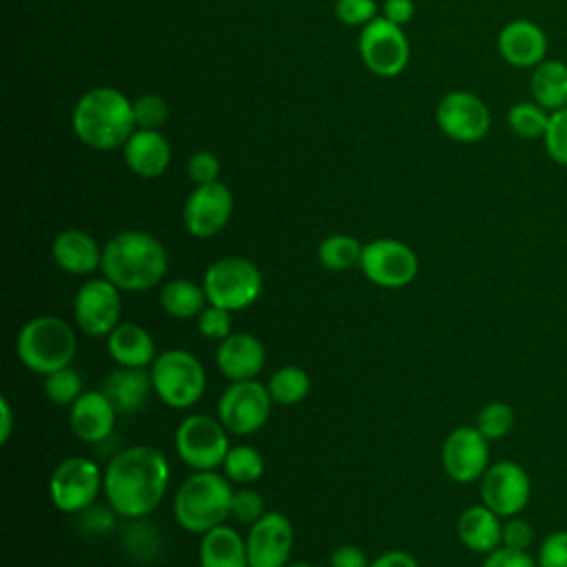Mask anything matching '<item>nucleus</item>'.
I'll use <instances>...</instances> for the list:
<instances>
[{"label": "nucleus", "instance_id": "nucleus-1", "mask_svg": "<svg viewBox=\"0 0 567 567\" xmlns=\"http://www.w3.org/2000/svg\"><path fill=\"white\" fill-rule=\"evenodd\" d=\"M171 483V465L153 445H128L104 467V498L120 518L153 514Z\"/></svg>", "mask_w": 567, "mask_h": 567}, {"label": "nucleus", "instance_id": "nucleus-2", "mask_svg": "<svg viewBox=\"0 0 567 567\" xmlns=\"http://www.w3.org/2000/svg\"><path fill=\"white\" fill-rule=\"evenodd\" d=\"M100 270L122 292H142L164 279L168 255L155 235L133 228L120 230L104 244Z\"/></svg>", "mask_w": 567, "mask_h": 567}, {"label": "nucleus", "instance_id": "nucleus-3", "mask_svg": "<svg viewBox=\"0 0 567 567\" xmlns=\"http://www.w3.org/2000/svg\"><path fill=\"white\" fill-rule=\"evenodd\" d=\"M71 126L82 144L95 151H113L133 135V102L113 86H95L80 95L73 106Z\"/></svg>", "mask_w": 567, "mask_h": 567}, {"label": "nucleus", "instance_id": "nucleus-4", "mask_svg": "<svg viewBox=\"0 0 567 567\" xmlns=\"http://www.w3.org/2000/svg\"><path fill=\"white\" fill-rule=\"evenodd\" d=\"M233 487L230 481L215 470L188 474L175 492L173 516L177 525L190 534H206L230 516Z\"/></svg>", "mask_w": 567, "mask_h": 567}, {"label": "nucleus", "instance_id": "nucleus-5", "mask_svg": "<svg viewBox=\"0 0 567 567\" xmlns=\"http://www.w3.org/2000/svg\"><path fill=\"white\" fill-rule=\"evenodd\" d=\"M78 350V337L69 321L53 315H38L22 323L16 337L20 363L35 374H51L71 365Z\"/></svg>", "mask_w": 567, "mask_h": 567}, {"label": "nucleus", "instance_id": "nucleus-6", "mask_svg": "<svg viewBox=\"0 0 567 567\" xmlns=\"http://www.w3.org/2000/svg\"><path fill=\"white\" fill-rule=\"evenodd\" d=\"M148 370L153 379V394L173 410L193 408L206 392V370L188 350H164Z\"/></svg>", "mask_w": 567, "mask_h": 567}, {"label": "nucleus", "instance_id": "nucleus-7", "mask_svg": "<svg viewBox=\"0 0 567 567\" xmlns=\"http://www.w3.org/2000/svg\"><path fill=\"white\" fill-rule=\"evenodd\" d=\"M202 286L208 303L235 312L252 306L261 297L264 275L250 259L228 255L206 268Z\"/></svg>", "mask_w": 567, "mask_h": 567}, {"label": "nucleus", "instance_id": "nucleus-8", "mask_svg": "<svg viewBox=\"0 0 567 567\" xmlns=\"http://www.w3.org/2000/svg\"><path fill=\"white\" fill-rule=\"evenodd\" d=\"M175 450L193 472L217 470L230 450L228 430L210 414H188L175 430Z\"/></svg>", "mask_w": 567, "mask_h": 567}, {"label": "nucleus", "instance_id": "nucleus-9", "mask_svg": "<svg viewBox=\"0 0 567 567\" xmlns=\"http://www.w3.org/2000/svg\"><path fill=\"white\" fill-rule=\"evenodd\" d=\"M104 489V470L89 456H69L49 476V498L64 514L91 507Z\"/></svg>", "mask_w": 567, "mask_h": 567}, {"label": "nucleus", "instance_id": "nucleus-10", "mask_svg": "<svg viewBox=\"0 0 567 567\" xmlns=\"http://www.w3.org/2000/svg\"><path fill=\"white\" fill-rule=\"evenodd\" d=\"M272 399L266 383L257 379L230 381L217 401V419L228 434L248 436L259 432L270 416Z\"/></svg>", "mask_w": 567, "mask_h": 567}, {"label": "nucleus", "instance_id": "nucleus-11", "mask_svg": "<svg viewBox=\"0 0 567 567\" xmlns=\"http://www.w3.org/2000/svg\"><path fill=\"white\" fill-rule=\"evenodd\" d=\"M359 268L368 281L379 288H405L419 275V257L416 252L390 237H379L363 244Z\"/></svg>", "mask_w": 567, "mask_h": 567}, {"label": "nucleus", "instance_id": "nucleus-12", "mask_svg": "<svg viewBox=\"0 0 567 567\" xmlns=\"http://www.w3.org/2000/svg\"><path fill=\"white\" fill-rule=\"evenodd\" d=\"M73 321L89 337H109L122 321V290L106 277H89L73 297Z\"/></svg>", "mask_w": 567, "mask_h": 567}, {"label": "nucleus", "instance_id": "nucleus-13", "mask_svg": "<svg viewBox=\"0 0 567 567\" xmlns=\"http://www.w3.org/2000/svg\"><path fill=\"white\" fill-rule=\"evenodd\" d=\"M359 53L374 75L396 78L408 66L410 44L399 24H392L385 18H374L359 35Z\"/></svg>", "mask_w": 567, "mask_h": 567}, {"label": "nucleus", "instance_id": "nucleus-14", "mask_svg": "<svg viewBox=\"0 0 567 567\" xmlns=\"http://www.w3.org/2000/svg\"><path fill=\"white\" fill-rule=\"evenodd\" d=\"M532 496V481L516 461L492 463L481 476V503L501 518L518 516Z\"/></svg>", "mask_w": 567, "mask_h": 567}, {"label": "nucleus", "instance_id": "nucleus-15", "mask_svg": "<svg viewBox=\"0 0 567 567\" xmlns=\"http://www.w3.org/2000/svg\"><path fill=\"white\" fill-rule=\"evenodd\" d=\"M436 124L454 142L474 144L489 131L487 104L470 91H450L436 104Z\"/></svg>", "mask_w": 567, "mask_h": 567}, {"label": "nucleus", "instance_id": "nucleus-16", "mask_svg": "<svg viewBox=\"0 0 567 567\" xmlns=\"http://www.w3.org/2000/svg\"><path fill=\"white\" fill-rule=\"evenodd\" d=\"M441 463L454 483L481 481L489 467V441L476 425H458L443 441Z\"/></svg>", "mask_w": 567, "mask_h": 567}, {"label": "nucleus", "instance_id": "nucleus-17", "mask_svg": "<svg viewBox=\"0 0 567 567\" xmlns=\"http://www.w3.org/2000/svg\"><path fill=\"white\" fill-rule=\"evenodd\" d=\"M233 215V195L226 184L210 182L199 184L190 190L184 202L182 219L186 230L197 239L215 237L219 230L226 228Z\"/></svg>", "mask_w": 567, "mask_h": 567}, {"label": "nucleus", "instance_id": "nucleus-18", "mask_svg": "<svg viewBox=\"0 0 567 567\" xmlns=\"http://www.w3.org/2000/svg\"><path fill=\"white\" fill-rule=\"evenodd\" d=\"M295 543L292 523L281 512H266L248 527L246 551L250 567H286Z\"/></svg>", "mask_w": 567, "mask_h": 567}, {"label": "nucleus", "instance_id": "nucleus-19", "mask_svg": "<svg viewBox=\"0 0 567 567\" xmlns=\"http://www.w3.org/2000/svg\"><path fill=\"white\" fill-rule=\"evenodd\" d=\"M117 421V410L109 401V396L100 390H84L75 403L69 408V425L73 434L89 445L104 443Z\"/></svg>", "mask_w": 567, "mask_h": 567}, {"label": "nucleus", "instance_id": "nucleus-20", "mask_svg": "<svg viewBox=\"0 0 567 567\" xmlns=\"http://www.w3.org/2000/svg\"><path fill=\"white\" fill-rule=\"evenodd\" d=\"M215 363L228 381H248L264 370L266 348L250 332H230L217 343Z\"/></svg>", "mask_w": 567, "mask_h": 567}, {"label": "nucleus", "instance_id": "nucleus-21", "mask_svg": "<svg viewBox=\"0 0 567 567\" xmlns=\"http://www.w3.org/2000/svg\"><path fill=\"white\" fill-rule=\"evenodd\" d=\"M498 53L512 66H538L547 55V35L527 18L512 20L498 33Z\"/></svg>", "mask_w": 567, "mask_h": 567}, {"label": "nucleus", "instance_id": "nucleus-22", "mask_svg": "<svg viewBox=\"0 0 567 567\" xmlns=\"http://www.w3.org/2000/svg\"><path fill=\"white\" fill-rule=\"evenodd\" d=\"M51 257L62 272L73 277H89L102 266V248L80 228L58 233L51 244Z\"/></svg>", "mask_w": 567, "mask_h": 567}, {"label": "nucleus", "instance_id": "nucleus-23", "mask_svg": "<svg viewBox=\"0 0 567 567\" xmlns=\"http://www.w3.org/2000/svg\"><path fill=\"white\" fill-rule=\"evenodd\" d=\"M106 350L122 368H151L157 359L155 339L135 321H120L106 337Z\"/></svg>", "mask_w": 567, "mask_h": 567}, {"label": "nucleus", "instance_id": "nucleus-24", "mask_svg": "<svg viewBox=\"0 0 567 567\" xmlns=\"http://www.w3.org/2000/svg\"><path fill=\"white\" fill-rule=\"evenodd\" d=\"M102 392L109 396L117 414H135L146 405L153 392L151 370L117 365L113 372L104 377Z\"/></svg>", "mask_w": 567, "mask_h": 567}, {"label": "nucleus", "instance_id": "nucleus-25", "mask_svg": "<svg viewBox=\"0 0 567 567\" xmlns=\"http://www.w3.org/2000/svg\"><path fill=\"white\" fill-rule=\"evenodd\" d=\"M122 148L126 166L140 177H159L171 164V146L155 128H135Z\"/></svg>", "mask_w": 567, "mask_h": 567}, {"label": "nucleus", "instance_id": "nucleus-26", "mask_svg": "<svg viewBox=\"0 0 567 567\" xmlns=\"http://www.w3.org/2000/svg\"><path fill=\"white\" fill-rule=\"evenodd\" d=\"M458 540L474 554H489L503 545V518L487 505H470L456 520Z\"/></svg>", "mask_w": 567, "mask_h": 567}, {"label": "nucleus", "instance_id": "nucleus-27", "mask_svg": "<svg viewBox=\"0 0 567 567\" xmlns=\"http://www.w3.org/2000/svg\"><path fill=\"white\" fill-rule=\"evenodd\" d=\"M199 567H250L246 536L226 523L202 534Z\"/></svg>", "mask_w": 567, "mask_h": 567}, {"label": "nucleus", "instance_id": "nucleus-28", "mask_svg": "<svg viewBox=\"0 0 567 567\" xmlns=\"http://www.w3.org/2000/svg\"><path fill=\"white\" fill-rule=\"evenodd\" d=\"M529 86L534 102L545 111L554 113L567 106V64L558 60H543L534 66Z\"/></svg>", "mask_w": 567, "mask_h": 567}, {"label": "nucleus", "instance_id": "nucleus-29", "mask_svg": "<svg viewBox=\"0 0 567 567\" xmlns=\"http://www.w3.org/2000/svg\"><path fill=\"white\" fill-rule=\"evenodd\" d=\"M159 306L173 319H197L208 306V297L202 284L177 277L162 286Z\"/></svg>", "mask_w": 567, "mask_h": 567}, {"label": "nucleus", "instance_id": "nucleus-30", "mask_svg": "<svg viewBox=\"0 0 567 567\" xmlns=\"http://www.w3.org/2000/svg\"><path fill=\"white\" fill-rule=\"evenodd\" d=\"M361 252H363V244L357 237L343 235V233L328 235L317 246L319 264L332 272H343L359 266Z\"/></svg>", "mask_w": 567, "mask_h": 567}, {"label": "nucleus", "instance_id": "nucleus-31", "mask_svg": "<svg viewBox=\"0 0 567 567\" xmlns=\"http://www.w3.org/2000/svg\"><path fill=\"white\" fill-rule=\"evenodd\" d=\"M272 403L277 405H297L310 392V377L299 365H281L266 381Z\"/></svg>", "mask_w": 567, "mask_h": 567}, {"label": "nucleus", "instance_id": "nucleus-32", "mask_svg": "<svg viewBox=\"0 0 567 567\" xmlns=\"http://www.w3.org/2000/svg\"><path fill=\"white\" fill-rule=\"evenodd\" d=\"M264 470H266L264 456L252 445H230L221 463V474L233 485H252L255 481L261 478Z\"/></svg>", "mask_w": 567, "mask_h": 567}, {"label": "nucleus", "instance_id": "nucleus-33", "mask_svg": "<svg viewBox=\"0 0 567 567\" xmlns=\"http://www.w3.org/2000/svg\"><path fill=\"white\" fill-rule=\"evenodd\" d=\"M507 124L518 137L538 140V137H545V131L549 124V111H545L536 102H516L507 111Z\"/></svg>", "mask_w": 567, "mask_h": 567}, {"label": "nucleus", "instance_id": "nucleus-34", "mask_svg": "<svg viewBox=\"0 0 567 567\" xmlns=\"http://www.w3.org/2000/svg\"><path fill=\"white\" fill-rule=\"evenodd\" d=\"M42 390L51 403L71 408L75 403V399L84 392V385H82L80 372L73 365H64L44 377Z\"/></svg>", "mask_w": 567, "mask_h": 567}, {"label": "nucleus", "instance_id": "nucleus-35", "mask_svg": "<svg viewBox=\"0 0 567 567\" xmlns=\"http://www.w3.org/2000/svg\"><path fill=\"white\" fill-rule=\"evenodd\" d=\"M514 421H516V414L509 403L489 401L478 410L474 425L487 441H498L512 432Z\"/></svg>", "mask_w": 567, "mask_h": 567}, {"label": "nucleus", "instance_id": "nucleus-36", "mask_svg": "<svg viewBox=\"0 0 567 567\" xmlns=\"http://www.w3.org/2000/svg\"><path fill=\"white\" fill-rule=\"evenodd\" d=\"M266 514V501L264 496L248 487V485H241L237 489H233V498H230V516L241 523V525H252L257 523L261 516Z\"/></svg>", "mask_w": 567, "mask_h": 567}, {"label": "nucleus", "instance_id": "nucleus-37", "mask_svg": "<svg viewBox=\"0 0 567 567\" xmlns=\"http://www.w3.org/2000/svg\"><path fill=\"white\" fill-rule=\"evenodd\" d=\"M543 140H545L547 155L556 164L567 166V106L549 113V124Z\"/></svg>", "mask_w": 567, "mask_h": 567}, {"label": "nucleus", "instance_id": "nucleus-38", "mask_svg": "<svg viewBox=\"0 0 567 567\" xmlns=\"http://www.w3.org/2000/svg\"><path fill=\"white\" fill-rule=\"evenodd\" d=\"M197 330L204 339L221 341L233 332V312L208 303L197 317Z\"/></svg>", "mask_w": 567, "mask_h": 567}, {"label": "nucleus", "instance_id": "nucleus-39", "mask_svg": "<svg viewBox=\"0 0 567 567\" xmlns=\"http://www.w3.org/2000/svg\"><path fill=\"white\" fill-rule=\"evenodd\" d=\"M133 117H135L137 128L159 131V126L168 117V106H166L164 97H159L155 93H148V95H142L133 102Z\"/></svg>", "mask_w": 567, "mask_h": 567}, {"label": "nucleus", "instance_id": "nucleus-40", "mask_svg": "<svg viewBox=\"0 0 567 567\" xmlns=\"http://www.w3.org/2000/svg\"><path fill=\"white\" fill-rule=\"evenodd\" d=\"M538 567H567V529L547 534L536 551Z\"/></svg>", "mask_w": 567, "mask_h": 567}, {"label": "nucleus", "instance_id": "nucleus-41", "mask_svg": "<svg viewBox=\"0 0 567 567\" xmlns=\"http://www.w3.org/2000/svg\"><path fill=\"white\" fill-rule=\"evenodd\" d=\"M334 11L343 24H350V27L363 24L365 27L368 22L374 20L377 4H374V0H337Z\"/></svg>", "mask_w": 567, "mask_h": 567}, {"label": "nucleus", "instance_id": "nucleus-42", "mask_svg": "<svg viewBox=\"0 0 567 567\" xmlns=\"http://www.w3.org/2000/svg\"><path fill=\"white\" fill-rule=\"evenodd\" d=\"M186 171H188V177L195 182V186H199V184L217 182L221 166H219V159L213 153L197 151L188 157Z\"/></svg>", "mask_w": 567, "mask_h": 567}, {"label": "nucleus", "instance_id": "nucleus-43", "mask_svg": "<svg viewBox=\"0 0 567 567\" xmlns=\"http://www.w3.org/2000/svg\"><path fill=\"white\" fill-rule=\"evenodd\" d=\"M80 516V520H82V527L89 532V534H104V532H109V529H113L115 527V509L109 505V503H104V505H91V507H86L84 512H80L78 514Z\"/></svg>", "mask_w": 567, "mask_h": 567}, {"label": "nucleus", "instance_id": "nucleus-44", "mask_svg": "<svg viewBox=\"0 0 567 567\" xmlns=\"http://www.w3.org/2000/svg\"><path fill=\"white\" fill-rule=\"evenodd\" d=\"M481 567H538V563L525 549H512L501 545L498 549L485 554Z\"/></svg>", "mask_w": 567, "mask_h": 567}, {"label": "nucleus", "instance_id": "nucleus-45", "mask_svg": "<svg viewBox=\"0 0 567 567\" xmlns=\"http://www.w3.org/2000/svg\"><path fill=\"white\" fill-rule=\"evenodd\" d=\"M532 543H534V527L527 520H523L518 516L505 518V523H503V545L505 547L527 551Z\"/></svg>", "mask_w": 567, "mask_h": 567}, {"label": "nucleus", "instance_id": "nucleus-46", "mask_svg": "<svg viewBox=\"0 0 567 567\" xmlns=\"http://www.w3.org/2000/svg\"><path fill=\"white\" fill-rule=\"evenodd\" d=\"M368 554L357 545H341L330 554V567H370Z\"/></svg>", "mask_w": 567, "mask_h": 567}, {"label": "nucleus", "instance_id": "nucleus-47", "mask_svg": "<svg viewBox=\"0 0 567 567\" xmlns=\"http://www.w3.org/2000/svg\"><path fill=\"white\" fill-rule=\"evenodd\" d=\"M414 16V2L412 0H385L383 2V18L392 24L403 27Z\"/></svg>", "mask_w": 567, "mask_h": 567}, {"label": "nucleus", "instance_id": "nucleus-48", "mask_svg": "<svg viewBox=\"0 0 567 567\" xmlns=\"http://www.w3.org/2000/svg\"><path fill=\"white\" fill-rule=\"evenodd\" d=\"M370 567H419L416 558L403 549H390L372 558Z\"/></svg>", "mask_w": 567, "mask_h": 567}, {"label": "nucleus", "instance_id": "nucleus-49", "mask_svg": "<svg viewBox=\"0 0 567 567\" xmlns=\"http://www.w3.org/2000/svg\"><path fill=\"white\" fill-rule=\"evenodd\" d=\"M13 408L7 396H0V443L4 445L13 434Z\"/></svg>", "mask_w": 567, "mask_h": 567}, {"label": "nucleus", "instance_id": "nucleus-50", "mask_svg": "<svg viewBox=\"0 0 567 567\" xmlns=\"http://www.w3.org/2000/svg\"><path fill=\"white\" fill-rule=\"evenodd\" d=\"M286 567H315V565H310V563H288Z\"/></svg>", "mask_w": 567, "mask_h": 567}]
</instances>
